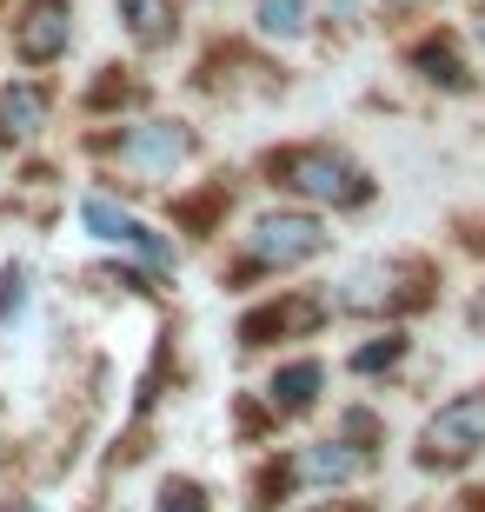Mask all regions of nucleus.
Wrapping results in <instances>:
<instances>
[{
	"mask_svg": "<svg viewBox=\"0 0 485 512\" xmlns=\"http://www.w3.org/2000/svg\"><path fill=\"white\" fill-rule=\"evenodd\" d=\"M485 453V380L466 386V393H452L439 413L419 426V466L426 473H459V466H472V459Z\"/></svg>",
	"mask_w": 485,
	"mask_h": 512,
	"instance_id": "nucleus-3",
	"label": "nucleus"
},
{
	"mask_svg": "<svg viewBox=\"0 0 485 512\" xmlns=\"http://www.w3.org/2000/svg\"><path fill=\"white\" fill-rule=\"evenodd\" d=\"M113 7L127 20L133 47H147V54L173 47V34H180V0H113Z\"/></svg>",
	"mask_w": 485,
	"mask_h": 512,
	"instance_id": "nucleus-9",
	"label": "nucleus"
},
{
	"mask_svg": "<svg viewBox=\"0 0 485 512\" xmlns=\"http://www.w3.org/2000/svg\"><path fill=\"white\" fill-rule=\"evenodd\" d=\"M160 512H206V493L193 479H167L160 486Z\"/></svg>",
	"mask_w": 485,
	"mask_h": 512,
	"instance_id": "nucleus-14",
	"label": "nucleus"
},
{
	"mask_svg": "<svg viewBox=\"0 0 485 512\" xmlns=\"http://www.w3.org/2000/svg\"><path fill=\"white\" fill-rule=\"evenodd\" d=\"M74 47V0H20L14 14V54L27 67H47Z\"/></svg>",
	"mask_w": 485,
	"mask_h": 512,
	"instance_id": "nucleus-4",
	"label": "nucleus"
},
{
	"mask_svg": "<svg viewBox=\"0 0 485 512\" xmlns=\"http://www.w3.org/2000/svg\"><path fill=\"white\" fill-rule=\"evenodd\" d=\"M412 60H419V67H432L426 80H446L452 94H472V74H466V67H459V54H452V40H446V34L419 40V47H412Z\"/></svg>",
	"mask_w": 485,
	"mask_h": 512,
	"instance_id": "nucleus-11",
	"label": "nucleus"
},
{
	"mask_svg": "<svg viewBox=\"0 0 485 512\" xmlns=\"http://www.w3.org/2000/svg\"><path fill=\"white\" fill-rule=\"evenodd\" d=\"M406 360V333H386V346H359L353 353V373H379V366H399Z\"/></svg>",
	"mask_w": 485,
	"mask_h": 512,
	"instance_id": "nucleus-13",
	"label": "nucleus"
},
{
	"mask_svg": "<svg viewBox=\"0 0 485 512\" xmlns=\"http://www.w3.org/2000/svg\"><path fill=\"white\" fill-rule=\"evenodd\" d=\"M260 34L299 40L306 34V0H260Z\"/></svg>",
	"mask_w": 485,
	"mask_h": 512,
	"instance_id": "nucleus-12",
	"label": "nucleus"
},
{
	"mask_svg": "<svg viewBox=\"0 0 485 512\" xmlns=\"http://www.w3.org/2000/svg\"><path fill=\"white\" fill-rule=\"evenodd\" d=\"M319 386H326V366H319V360H293V366H280V373H273V386H266V393H273V406H280V413H306V406L319 399Z\"/></svg>",
	"mask_w": 485,
	"mask_h": 512,
	"instance_id": "nucleus-10",
	"label": "nucleus"
},
{
	"mask_svg": "<svg viewBox=\"0 0 485 512\" xmlns=\"http://www.w3.org/2000/svg\"><path fill=\"white\" fill-rule=\"evenodd\" d=\"M466 320H472V333H485V286H479V300L466 306Z\"/></svg>",
	"mask_w": 485,
	"mask_h": 512,
	"instance_id": "nucleus-15",
	"label": "nucleus"
},
{
	"mask_svg": "<svg viewBox=\"0 0 485 512\" xmlns=\"http://www.w3.org/2000/svg\"><path fill=\"white\" fill-rule=\"evenodd\" d=\"M479 47H485V14H479Z\"/></svg>",
	"mask_w": 485,
	"mask_h": 512,
	"instance_id": "nucleus-16",
	"label": "nucleus"
},
{
	"mask_svg": "<svg viewBox=\"0 0 485 512\" xmlns=\"http://www.w3.org/2000/svg\"><path fill=\"white\" fill-rule=\"evenodd\" d=\"M47 107H54V94H47L40 80H14V87L0 94V147L34 140V133L47 127Z\"/></svg>",
	"mask_w": 485,
	"mask_h": 512,
	"instance_id": "nucleus-8",
	"label": "nucleus"
},
{
	"mask_svg": "<svg viewBox=\"0 0 485 512\" xmlns=\"http://www.w3.org/2000/svg\"><path fill=\"white\" fill-rule=\"evenodd\" d=\"M87 227L107 240V247H127V253H140V260H153V266H173V247L167 240H153V227H140L127 207H113L107 193H87Z\"/></svg>",
	"mask_w": 485,
	"mask_h": 512,
	"instance_id": "nucleus-6",
	"label": "nucleus"
},
{
	"mask_svg": "<svg viewBox=\"0 0 485 512\" xmlns=\"http://www.w3.org/2000/svg\"><path fill=\"white\" fill-rule=\"evenodd\" d=\"M266 173H273V187L299 193V200H319V207H339V213L373 200V173L359 167L346 147H333V140H299V147L266 153Z\"/></svg>",
	"mask_w": 485,
	"mask_h": 512,
	"instance_id": "nucleus-1",
	"label": "nucleus"
},
{
	"mask_svg": "<svg viewBox=\"0 0 485 512\" xmlns=\"http://www.w3.org/2000/svg\"><path fill=\"white\" fill-rule=\"evenodd\" d=\"M366 466H373V459L359 453L353 439H319V446L293 453L286 479H299V486H353V479L366 473Z\"/></svg>",
	"mask_w": 485,
	"mask_h": 512,
	"instance_id": "nucleus-7",
	"label": "nucleus"
},
{
	"mask_svg": "<svg viewBox=\"0 0 485 512\" xmlns=\"http://www.w3.org/2000/svg\"><path fill=\"white\" fill-rule=\"evenodd\" d=\"M333 247V233L319 227L313 213H293V207H273L260 220H246L240 233V260L246 273H286V266H306Z\"/></svg>",
	"mask_w": 485,
	"mask_h": 512,
	"instance_id": "nucleus-2",
	"label": "nucleus"
},
{
	"mask_svg": "<svg viewBox=\"0 0 485 512\" xmlns=\"http://www.w3.org/2000/svg\"><path fill=\"white\" fill-rule=\"evenodd\" d=\"M187 153H193V133L180 120H140V127H127L113 140V160L133 173H173Z\"/></svg>",
	"mask_w": 485,
	"mask_h": 512,
	"instance_id": "nucleus-5",
	"label": "nucleus"
}]
</instances>
